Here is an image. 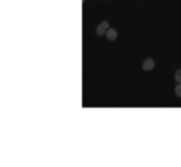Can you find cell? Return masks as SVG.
Wrapping results in <instances>:
<instances>
[{
    "mask_svg": "<svg viewBox=\"0 0 181 167\" xmlns=\"http://www.w3.org/2000/svg\"><path fill=\"white\" fill-rule=\"evenodd\" d=\"M109 30V23L107 21H102L101 24L96 27V30H95V33H96V36H103V34H106V31Z\"/></svg>",
    "mask_w": 181,
    "mask_h": 167,
    "instance_id": "cell-1",
    "label": "cell"
},
{
    "mask_svg": "<svg viewBox=\"0 0 181 167\" xmlns=\"http://www.w3.org/2000/svg\"><path fill=\"white\" fill-rule=\"evenodd\" d=\"M154 68V61L151 58H146L143 61V69L144 71H150V69Z\"/></svg>",
    "mask_w": 181,
    "mask_h": 167,
    "instance_id": "cell-2",
    "label": "cell"
},
{
    "mask_svg": "<svg viewBox=\"0 0 181 167\" xmlns=\"http://www.w3.org/2000/svg\"><path fill=\"white\" fill-rule=\"evenodd\" d=\"M106 37H107V40H111V41L116 40V38H117V31L115 30V28H109V30L106 31Z\"/></svg>",
    "mask_w": 181,
    "mask_h": 167,
    "instance_id": "cell-3",
    "label": "cell"
},
{
    "mask_svg": "<svg viewBox=\"0 0 181 167\" xmlns=\"http://www.w3.org/2000/svg\"><path fill=\"white\" fill-rule=\"evenodd\" d=\"M174 79H175V82H177V84H181V69H178V71H175Z\"/></svg>",
    "mask_w": 181,
    "mask_h": 167,
    "instance_id": "cell-4",
    "label": "cell"
},
{
    "mask_svg": "<svg viewBox=\"0 0 181 167\" xmlns=\"http://www.w3.org/2000/svg\"><path fill=\"white\" fill-rule=\"evenodd\" d=\"M175 95L181 98V84H177V87H175Z\"/></svg>",
    "mask_w": 181,
    "mask_h": 167,
    "instance_id": "cell-5",
    "label": "cell"
}]
</instances>
